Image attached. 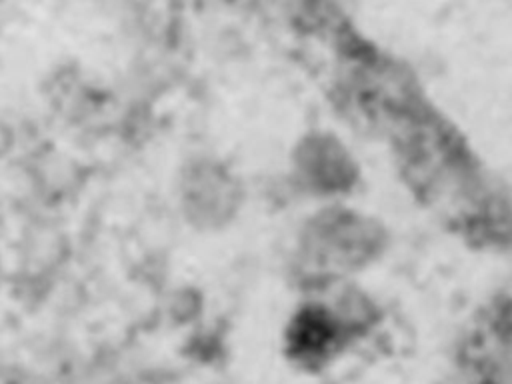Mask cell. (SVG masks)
Wrapping results in <instances>:
<instances>
[]
</instances>
